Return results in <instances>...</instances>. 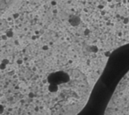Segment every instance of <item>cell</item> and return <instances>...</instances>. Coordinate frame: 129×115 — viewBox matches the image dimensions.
I'll use <instances>...</instances> for the list:
<instances>
[{"instance_id":"1","label":"cell","mask_w":129,"mask_h":115,"mask_svg":"<svg viewBox=\"0 0 129 115\" xmlns=\"http://www.w3.org/2000/svg\"><path fill=\"white\" fill-rule=\"evenodd\" d=\"M4 110H5V108H4V106L3 105H0V114H2L4 112Z\"/></svg>"}]
</instances>
